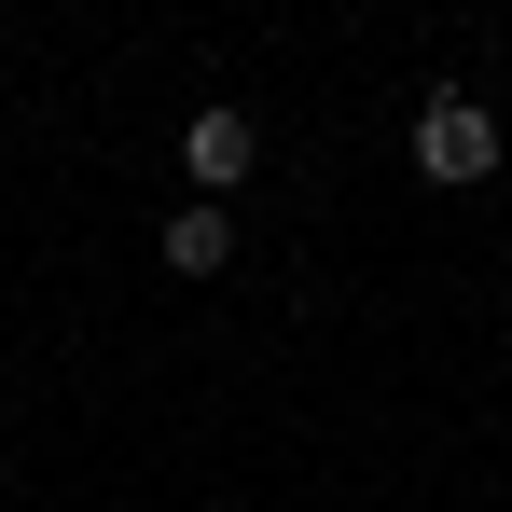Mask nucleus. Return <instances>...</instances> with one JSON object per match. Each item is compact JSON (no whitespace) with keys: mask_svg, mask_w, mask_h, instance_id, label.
Returning <instances> with one entry per match:
<instances>
[{"mask_svg":"<svg viewBox=\"0 0 512 512\" xmlns=\"http://www.w3.org/2000/svg\"><path fill=\"white\" fill-rule=\"evenodd\" d=\"M416 167L443 180V194L499 180V125H485V97H429V111H416Z\"/></svg>","mask_w":512,"mask_h":512,"instance_id":"1","label":"nucleus"},{"mask_svg":"<svg viewBox=\"0 0 512 512\" xmlns=\"http://www.w3.org/2000/svg\"><path fill=\"white\" fill-rule=\"evenodd\" d=\"M180 167H194V194L222 208L236 180H263V125L250 111H194V125H180Z\"/></svg>","mask_w":512,"mask_h":512,"instance_id":"2","label":"nucleus"},{"mask_svg":"<svg viewBox=\"0 0 512 512\" xmlns=\"http://www.w3.org/2000/svg\"><path fill=\"white\" fill-rule=\"evenodd\" d=\"M222 263H236V222L222 208H180L167 222V277H222Z\"/></svg>","mask_w":512,"mask_h":512,"instance_id":"3","label":"nucleus"}]
</instances>
